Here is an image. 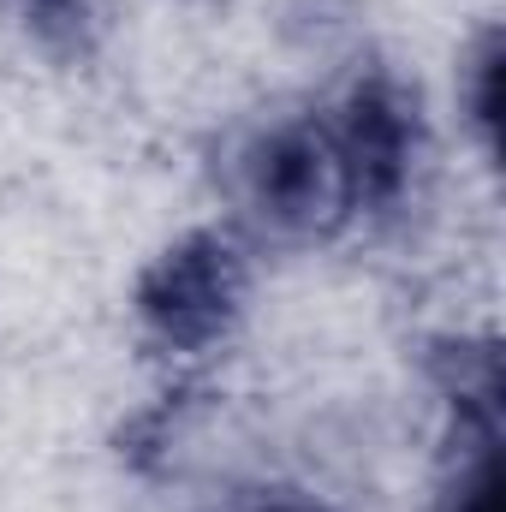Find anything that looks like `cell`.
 I'll list each match as a JSON object with an SVG mask.
<instances>
[{"mask_svg":"<svg viewBox=\"0 0 506 512\" xmlns=\"http://www.w3.org/2000/svg\"><path fill=\"white\" fill-rule=\"evenodd\" d=\"M459 120L483 149V161H495L501 149V30L495 24H483L459 54Z\"/></svg>","mask_w":506,"mask_h":512,"instance_id":"obj_6","label":"cell"},{"mask_svg":"<svg viewBox=\"0 0 506 512\" xmlns=\"http://www.w3.org/2000/svg\"><path fill=\"white\" fill-rule=\"evenodd\" d=\"M227 512H334V507H322L310 495H292V489H268V495H251V501H239Z\"/></svg>","mask_w":506,"mask_h":512,"instance_id":"obj_7","label":"cell"},{"mask_svg":"<svg viewBox=\"0 0 506 512\" xmlns=\"http://www.w3.org/2000/svg\"><path fill=\"white\" fill-rule=\"evenodd\" d=\"M435 393V501L429 512L501 507V346L495 334H435L423 352Z\"/></svg>","mask_w":506,"mask_h":512,"instance_id":"obj_4","label":"cell"},{"mask_svg":"<svg viewBox=\"0 0 506 512\" xmlns=\"http://www.w3.org/2000/svg\"><path fill=\"white\" fill-rule=\"evenodd\" d=\"M251 239L239 227H185L131 280V328L167 370L227 352L251 316Z\"/></svg>","mask_w":506,"mask_h":512,"instance_id":"obj_2","label":"cell"},{"mask_svg":"<svg viewBox=\"0 0 506 512\" xmlns=\"http://www.w3.org/2000/svg\"><path fill=\"white\" fill-rule=\"evenodd\" d=\"M227 203L245 239L268 245H334L358 233L352 191L340 173V149L328 137L322 108L268 114L233 137L221 161Z\"/></svg>","mask_w":506,"mask_h":512,"instance_id":"obj_1","label":"cell"},{"mask_svg":"<svg viewBox=\"0 0 506 512\" xmlns=\"http://www.w3.org/2000/svg\"><path fill=\"white\" fill-rule=\"evenodd\" d=\"M322 120L340 149L352 221L358 227H399L423 203L429 173H435V131H429L417 84L370 60L322 102Z\"/></svg>","mask_w":506,"mask_h":512,"instance_id":"obj_3","label":"cell"},{"mask_svg":"<svg viewBox=\"0 0 506 512\" xmlns=\"http://www.w3.org/2000/svg\"><path fill=\"white\" fill-rule=\"evenodd\" d=\"M24 36L60 60V66H90L108 42V0H12Z\"/></svg>","mask_w":506,"mask_h":512,"instance_id":"obj_5","label":"cell"}]
</instances>
